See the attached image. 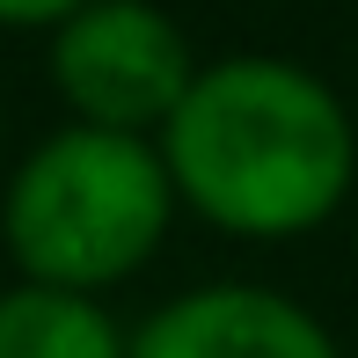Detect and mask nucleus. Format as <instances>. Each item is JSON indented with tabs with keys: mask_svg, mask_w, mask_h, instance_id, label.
<instances>
[{
	"mask_svg": "<svg viewBox=\"0 0 358 358\" xmlns=\"http://www.w3.org/2000/svg\"><path fill=\"white\" fill-rule=\"evenodd\" d=\"M176 183L154 139L59 124L15 161L0 190V241H8L22 285H59L103 300L132 271L154 264V249L176 227Z\"/></svg>",
	"mask_w": 358,
	"mask_h": 358,
	"instance_id": "nucleus-2",
	"label": "nucleus"
},
{
	"mask_svg": "<svg viewBox=\"0 0 358 358\" xmlns=\"http://www.w3.org/2000/svg\"><path fill=\"white\" fill-rule=\"evenodd\" d=\"M44 66L73 124L161 139V124L176 117L205 59L190 52V29L161 0H88L52 29Z\"/></svg>",
	"mask_w": 358,
	"mask_h": 358,
	"instance_id": "nucleus-3",
	"label": "nucleus"
},
{
	"mask_svg": "<svg viewBox=\"0 0 358 358\" xmlns=\"http://www.w3.org/2000/svg\"><path fill=\"white\" fill-rule=\"evenodd\" d=\"M154 146L169 161L176 205L241 241L315 234L358 190L351 103L285 52L205 59Z\"/></svg>",
	"mask_w": 358,
	"mask_h": 358,
	"instance_id": "nucleus-1",
	"label": "nucleus"
},
{
	"mask_svg": "<svg viewBox=\"0 0 358 358\" xmlns=\"http://www.w3.org/2000/svg\"><path fill=\"white\" fill-rule=\"evenodd\" d=\"M132 358H344V344L292 292L213 278L161 300L132 329Z\"/></svg>",
	"mask_w": 358,
	"mask_h": 358,
	"instance_id": "nucleus-4",
	"label": "nucleus"
},
{
	"mask_svg": "<svg viewBox=\"0 0 358 358\" xmlns=\"http://www.w3.org/2000/svg\"><path fill=\"white\" fill-rule=\"evenodd\" d=\"M88 0H0V29H59Z\"/></svg>",
	"mask_w": 358,
	"mask_h": 358,
	"instance_id": "nucleus-6",
	"label": "nucleus"
},
{
	"mask_svg": "<svg viewBox=\"0 0 358 358\" xmlns=\"http://www.w3.org/2000/svg\"><path fill=\"white\" fill-rule=\"evenodd\" d=\"M0 358H132V329L88 292L8 285L0 292Z\"/></svg>",
	"mask_w": 358,
	"mask_h": 358,
	"instance_id": "nucleus-5",
	"label": "nucleus"
}]
</instances>
